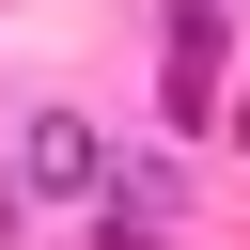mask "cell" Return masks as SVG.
<instances>
[{
	"label": "cell",
	"mask_w": 250,
	"mask_h": 250,
	"mask_svg": "<svg viewBox=\"0 0 250 250\" xmlns=\"http://www.w3.org/2000/svg\"><path fill=\"white\" fill-rule=\"evenodd\" d=\"M31 188H109V156H94L78 109H31Z\"/></svg>",
	"instance_id": "1"
},
{
	"label": "cell",
	"mask_w": 250,
	"mask_h": 250,
	"mask_svg": "<svg viewBox=\"0 0 250 250\" xmlns=\"http://www.w3.org/2000/svg\"><path fill=\"white\" fill-rule=\"evenodd\" d=\"M94 250H172V219H141V203H94Z\"/></svg>",
	"instance_id": "2"
}]
</instances>
